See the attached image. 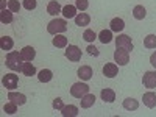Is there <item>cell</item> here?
I'll list each match as a JSON object with an SVG mask.
<instances>
[{"label":"cell","mask_w":156,"mask_h":117,"mask_svg":"<svg viewBox=\"0 0 156 117\" xmlns=\"http://www.w3.org/2000/svg\"><path fill=\"white\" fill-rule=\"evenodd\" d=\"M53 45L58 47V48L67 47V37L62 36V34H55V37H53Z\"/></svg>","instance_id":"27"},{"label":"cell","mask_w":156,"mask_h":117,"mask_svg":"<svg viewBox=\"0 0 156 117\" xmlns=\"http://www.w3.org/2000/svg\"><path fill=\"white\" fill-rule=\"evenodd\" d=\"M70 94L75 98H83L86 94H89V86L86 83H73L70 87Z\"/></svg>","instance_id":"3"},{"label":"cell","mask_w":156,"mask_h":117,"mask_svg":"<svg viewBox=\"0 0 156 117\" xmlns=\"http://www.w3.org/2000/svg\"><path fill=\"white\" fill-rule=\"evenodd\" d=\"M3 111H5L6 114H16V111H17V105H16V103H12V101H8L6 105L3 106Z\"/></svg>","instance_id":"31"},{"label":"cell","mask_w":156,"mask_h":117,"mask_svg":"<svg viewBox=\"0 0 156 117\" xmlns=\"http://www.w3.org/2000/svg\"><path fill=\"white\" fill-rule=\"evenodd\" d=\"M147 16V9L142 6V5H136L134 8H133V17L136 19V20H142Z\"/></svg>","instance_id":"22"},{"label":"cell","mask_w":156,"mask_h":117,"mask_svg":"<svg viewBox=\"0 0 156 117\" xmlns=\"http://www.w3.org/2000/svg\"><path fill=\"white\" fill-rule=\"evenodd\" d=\"M142 100H144V105L147 108H154L156 106V94L154 92H145L144 97H142Z\"/></svg>","instance_id":"17"},{"label":"cell","mask_w":156,"mask_h":117,"mask_svg":"<svg viewBox=\"0 0 156 117\" xmlns=\"http://www.w3.org/2000/svg\"><path fill=\"white\" fill-rule=\"evenodd\" d=\"M142 84L148 89H154L156 87V72L154 70H148L142 76Z\"/></svg>","instance_id":"7"},{"label":"cell","mask_w":156,"mask_h":117,"mask_svg":"<svg viewBox=\"0 0 156 117\" xmlns=\"http://www.w3.org/2000/svg\"><path fill=\"white\" fill-rule=\"evenodd\" d=\"M89 22H90V17L86 12H80V14L75 16V25H78V27H86V25H89Z\"/></svg>","instance_id":"19"},{"label":"cell","mask_w":156,"mask_h":117,"mask_svg":"<svg viewBox=\"0 0 156 117\" xmlns=\"http://www.w3.org/2000/svg\"><path fill=\"white\" fill-rule=\"evenodd\" d=\"M2 83H3V86H5L8 90H12V89H16V87H17V84H19V78H17L16 73H6V75L3 76Z\"/></svg>","instance_id":"6"},{"label":"cell","mask_w":156,"mask_h":117,"mask_svg":"<svg viewBox=\"0 0 156 117\" xmlns=\"http://www.w3.org/2000/svg\"><path fill=\"white\" fill-rule=\"evenodd\" d=\"M12 47H14V41L9 37V36H2L0 37V48L2 50H11Z\"/></svg>","instance_id":"23"},{"label":"cell","mask_w":156,"mask_h":117,"mask_svg":"<svg viewBox=\"0 0 156 117\" xmlns=\"http://www.w3.org/2000/svg\"><path fill=\"white\" fill-rule=\"evenodd\" d=\"M97 37H98V36L95 34V31L90 30V28H86L84 33H83V39H84V41H87V42H94Z\"/></svg>","instance_id":"29"},{"label":"cell","mask_w":156,"mask_h":117,"mask_svg":"<svg viewBox=\"0 0 156 117\" xmlns=\"http://www.w3.org/2000/svg\"><path fill=\"white\" fill-rule=\"evenodd\" d=\"M61 114L64 115V117H75V115H78V108L75 106V105H64V108L61 109Z\"/></svg>","instance_id":"21"},{"label":"cell","mask_w":156,"mask_h":117,"mask_svg":"<svg viewBox=\"0 0 156 117\" xmlns=\"http://www.w3.org/2000/svg\"><path fill=\"white\" fill-rule=\"evenodd\" d=\"M62 16L66 17V19H75V16H76V6L66 5V6L62 8Z\"/></svg>","instance_id":"25"},{"label":"cell","mask_w":156,"mask_h":117,"mask_svg":"<svg viewBox=\"0 0 156 117\" xmlns=\"http://www.w3.org/2000/svg\"><path fill=\"white\" fill-rule=\"evenodd\" d=\"M8 100L12 101V103H16L17 106H22V105H25V103H27V97H25L23 94H20V92H12V90H9V92H8Z\"/></svg>","instance_id":"9"},{"label":"cell","mask_w":156,"mask_h":117,"mask_svg":"<svg viewBox=\"0 0 156 117\" xmlns=\"http://www.w3.org/2000/svg\"><path fill=\"white\" fill-rule=\"evenodd\" d=\"M47 12L50 16H58L59 12H62V8L56 0H51V2H48V5H47Z\"/></svg>","instance_id":"12"},{"label":"cell","mask_w":156,"mask_h":117,"mask_svg":"<svg viewBox=\"0 0 156 117\" xmlns=\"http://www.w3.org/2000/svg\"><path fill=\"white\" fill-rule=\"evenodd\" d=\"M20 72H22L25 76H33V75H36V67L31 64V61H25V62L22 64Z\"/></svg>","instance_id":"14"},{"label":"cell","mask_w":156,"mask_h":117,"mask_svg":"<svg viewBox=\"0 0 156 117\" xmlns=\"http://www.w3.org/2000/svg\"><path fill=\"white\" fill-rule=\"evenodd\" d=\"M53 108H55L56 111H61V109L64 108V103H62V100H61L59 97H56V98L53 100Z\"/></svg>","instance_id":"35"},{"label":"cell","mask_w":156,"mask_h":117,"mask_svg":"<svg viewBox=\"0 0 156 117\" xmlns=\"http://www.w3.org/2000/svg\"><path fill=\"white\" fill-rule=\"evenodd\" d=\"M144 47L145 48H156V36L154 34H148L144 39Z\"/></svg>","instance_id":"30"},{"label":"cell","mask_w":156,"mask_h":117,"mask_svg":"<svg viewBox=\"0 0 156 117\" xmlns=\"http://www.w3.org/2000/svg\"><path fill=\"white\" fill-rule=\"evenodd\" d=\"M80 103H81V108H83V109H89L90 106H94L95 95H94V94H86V95L80 100Z\"/></svg>","instance_id":"16"},{"label":"cell","mask_w":156,"mask_h":117,"mask_svg":"<svg viewBox=\"0 0 156 117\" xmlns=\"http://www.w3.org/2000/svg\"><path fill=\"white\" fill-rule=\"evenodd\" d=\"M0 22L2 23H11L12 22V11L11 9H2L0 12Z\"/></svg>","instance_id":"28"},{"label":"cell","mask_w":156,"mask_h":117,"mask_svg":"<svg viewBox=\"0 0 156 117\" xmlns=\"http://www.w3.org/2000/svg\"><path fill=\"white\" fill-rule=\"evenodd\" d=\"M78 78L83 81H87L92 78V69H90L89 66H81L80 69H78Z\"/></svg>","instance_id":"13"},{"label":"cell","mask_w":156,"mask_h":117,"mask_svg":"<svg viewBox=\"0 0 156 117\" xmlns=\"http://www.w3.org/2000/svg\"><path fill=\"white\" fill-rule=\"evenodd\" d=\"M75 6H76V9L84 11V9H87L89 2H87V0H75Z\"/></svg>","instance_id":"33"},{"label":"cell","mask_w":156,"mask_h":117,"mask_svg":"<svg viewBox=\"0 0 156 117\" xmlns=\"http://www.w3.org/2000/svg\"><path fill=\"white\" fill-rule=\"evenodd\" d=\"M114 59L119 66H126L129 62V51L125 48H117L114 51Z\"/></svg>","instance_id":"5"},{"label":"cell","mask_w":156,"mask_h":117,"mask_svg":"<svg viewBox=\"0 0 156 117\" xmlns=\"http://www.w3.org/2000/svg\"><path fill=\"white\" fill-rule=\"evenodd\" d=\"M86 50H87V53H89L90 56H98V50H97L94 45H89Z\"/></svg>","instance_id":"36"},{"label":"cell","mask_w":156,"mask_h":117,"mask_svg":"<svg viewBox=\"0 0 156 117\" xmlns=\"http://www.w3.org/2000/svg\"><path fill=\"white\" fill-rule=\"evenodd\" d=\"M117 73H119V66L114 62H106L103 66V75L108 76V78H114Z\"/></svg>","instance_id":"10"},{"label":"cell","mask_w":156,"mask_h":117,"mask_svg":"<svg viewBox=\"0 0 156 117\" xmlns=\"http://www.w3.org/2000/svg\"><path fill=\"white\" fill-rule=\"evenodd\" d=\"M66 30H67V22L64 19H53L47 25V31L50 34H59V33H64Z\"/></svg>","instance_id":"2"},{"label":"cell","mask_w":156,"mask_h":117,"mask_svg":"<svg viewBox=\"0 0 156 117\" xmlns=\"http://www.w3.org/2000/svg\"><path fill=\"white\" fill-rule=\"evenodd\" d=\"M51 78H53V72H51L50 69H42L41 72L37 73V80L41 83H48Z\"/></svg>","instance_id":"20"},{"label":"cell","mask_w":156,"mask_h":117,"mask_svg":"<svg viewBox=\"0 0 156 117\" xmlns=\"http://www.w3.org/2000/svg\"><path fill=\"white\" fill-rule=\"evenodd\" d=\"M8 9H11L12 12H19L20 3L17 2V0H8Z\"/></svg>","instance_id":"32"},{"label":"cell","mask_w":156,"mask_h":117,"mask_svg":"<svg viewBox=\"0 0 156 117\" xmlns=\"http://www.w3.org/2000/svg\"><path fill=\"white\" fill-rule=\"evenodd\" d=\"M98 39L101 44H109L112 41V31L111 30H101L98 34Z\"/></svg>","instance_id":"26"},{"label":"cell","mask_w":156,"mask_h":117,"mask_svg":"<svg viewBox=\"0 0 156 117\" xmlns=\"http://www.w3.org/2000/svg\"><path fill=\"white\" fill-rule=\"evenodd\" d=\"M66 58H67L69 61H73V62L80 61V59H81V50L78 48L76 45H69V47H66Z\"/></svg>","instance_id":"8"},{"label":"cell","mask_w":156,"mask_h":117,"mask_svg":"<svg viewBox=\"0 0 156 117\" xmlns=\"http://www.w3.org/2000/svg\"><path fill=\"white\" fill-rule=\"evenodd\" d=\"M20 55L23 58V61H33L34 56H36V50L31 47V45H27L20 50Z\"/></svg>","instance_id":"11"},{"label":"cell","mask_w":156,"mask_h":117,"mask_svg":"<svg viewBox=\"0 0 156 117\" xmlns=\"http://www.w3.org/2000/svg\"><path fill=\"white\" fill-rule=\"evenodd\" d=\"M150 64H151V66L156 69V51H154V53L150 56Z\"/></svg>","instance_id":"37"},{"label":"cell","mask_w":156,"mask_h":117,"mask_svg":"<svg viewBox=\"0 0 156 117\" xmlns=\"http://www.w3.org/2000/svg\"><path fill=\"white\" fill-rule=\"evenodd\" d=\"M23 8L28 9V11L34 9L36 8V0H23Z\"/></svg>","instance_id":"34"},{"label":"cell","mask_w":156,"mask_h":117,"mask_svg":"<svg viewBox=\"0 0 156 117\" xmlns=\"http://www.w3.org/2000/svg\"><path fill=\"white\" fill-rule=\"evenodd\" d=\"M5 64H6V67L11 69V70H19L22 69V64H23V58L22 55L19 53V51H9V53L6 55V59H5Z\"/></svg>","instance_id":"1"},{"label":"cell","mask_w":156,"mask_h":117,"mask_svg":"<svg viewBox=\"0 0 156 117\" xmlns=\"http://www.w3.org/2000/svg\"><path fill=\"white\" fill-rule=\"evenodd\" d=\"M109 25H111V31H115V33H120V31L125 28V22H123V19H120V17H114Z\"/></svg>","instance_id":"18"},{"label":"cell","mask_w":156,"mask_h":117,"mask_svg":"<svg viewBox=\"0 0 156 117\" xmlns=\"http://www.w3.org/2000/svg\"><path fill=\"white\" fill-rule=\"evenodd\" d=\"M123 108L126 109V111H136L137 108H139V101L136 100V98H125L123 100Z\"/></svg>","instance_id":"24"},{"label":"cell","mask_w":156,"mask_h":117,"mask_svg":"<svg viewBox=\"0 0 156 117\" xmlns=\"http://www.w3.org/2000/svg\"><path fill=\"white\" fill-rule=\"evenodd\" d=\"M100 95H101V100L105 101V103H112L115 100V92H114L112 89H109V87L103 89L101 92H100Z\"/></svg>","instance_id":"15"},{"label":"cell","mask_w":156,"mask_h":117,"mask_svg":"<svg viewBox=\"0 0 156 117\" xmlns=\"http://www.w3.org/2000/svg\"><path fill=\"white\" fill-rule=\"evenodd\" d=\"M115 47L117 48H125L128 51L133 50V42H131V37L128 34H119L115 37Z\"/></svg>","instance_id":"4"}]
</instances>
